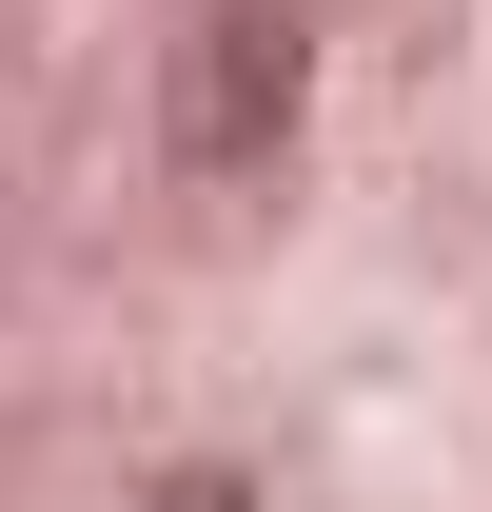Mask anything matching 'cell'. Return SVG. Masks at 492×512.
<instances>
[{
	"mask_svg": "<svg viewBox=\"0 0 492 512\" xmlns=\"http://www.w3.org/2000/svg\"><path fill=\"white\" fill-rule=\"evenodd\" d=\"M296 99H315V20H296V0H217V20L178 40L158 158H178V178H256V158L296 138Z\"/></svg>",
	"mask_w": 492,
	"mask_h": 512,
	"instance_id": "1",
	"label": "cell"
},
{
	"mask_svg": "<svg viewBox=\"0 0 492 512\" xmlns=\"http://www.w3.org/2000/svg\"><path fill=\"white\" fill-rule=\"evenodd\" d=\"M158 512H256V493H237V473H178V493H158Z\"/></svg>",
	"mask_w": 492,
	"mask_h": 512,
	"instance_id": "2",
	"label": "cell"
}]
</instances>
